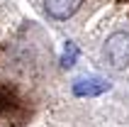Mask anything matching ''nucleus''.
Instances as JSON below:
<instances>
[{
  "instance_id": "1",
  "label": "nucleus",
  "mask_w": 129,
  "mask_h": 127,
  "mask_svg": "<svg viewBox=\"0 0 129 127\" xmlns=\"http://www.w3.org/2000/svg\"><path fill=\"white\" fill-rule=\"evenodd\" d=\"M105 59L112 69L129 66V29H117L105 42Z\"/></svg>"
},
{
  "instance_id": "2",
  "label": "nucleus",
  "mask_w": 129,
  "mask_h": 127,
  "mask_svg": "<svg viewBox=\"0 0 129 127\" xmlns=\"http://www.w3.org/2000/svg\"><path fill=\"white\" fill-rule=\"evenodd\" d=\"M112 83L105 81V78H98V76H88V78H76L71 86L73 95L78 98H95V95H102L105 91H110Z\"/></svg>"
},
{
  "instance_id": "3",
  "label": "nucleus",
  "mask_w": 129,
  "mask_h": 127,
  "mask_svg": "<svg viewBox=\"0 0 129 127\" xmlns=\"http://www.w3.org/2000/svg\"><path fill=\"white\" fill-rule=\"evenodd\" d=\"M83 0H44V10L54 20H68L80 10Z\"/></svg>"
},
{
  "instance_id": "4",
  "label": "nucleus",
  "mask_w": 129,
  "mask_h": 127,
  "mask_svg": "<svg viewBox=\"0 0 129 127\" xmlns=\"http://www.w3.org/2000/svg\"><path fill=\"white\" fill-rule=\"evenodd\" d=\"M78 54H80L78 44H76V42H66V47H63V56H61V66H63V69H71V66H76V61H78Z\"/></svg>"
}]
</instances>
